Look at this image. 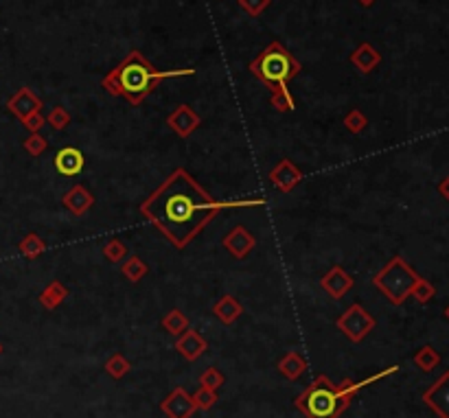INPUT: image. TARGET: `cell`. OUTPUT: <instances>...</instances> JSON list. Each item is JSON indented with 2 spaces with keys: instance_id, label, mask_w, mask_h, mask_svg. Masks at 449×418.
Wrapping results in <instances>:
<instances>
[{
  "instance_id": "cell-1",
  "label": "cell",
  "mask_w": 449,
  "mask_h": 418,
  "mask_svg": "<svg viewBox=\"0 0 449 418\" xmlns=\"http://www.w3.org/2000/svg\"><path fill=\"white\" fill-rule=\"evenodd\" d=\"M267 200H215L206 188H202L196 177L187 169L178 167L152 195L141 204V215L178 248L184 250L208 223L221 211L230 208H252L265 206Z\"/></svg>"
},
{
  "instance_id": "cell-2",
  "label": "cell",
  "mask_w": 449,
  "mask_h": 418,
  "mask_svg": "<svg viewBox=\"0 0 449 418\" xmlns=\"http://www.w3.org/2000/svg\"><path fill=\"white\" fill-rule=\"evenodd\" d=\"M193 74H196V68L158 70L139 49H134L121 64L114 66L101 79V88H106L112 97H123L129 106H141L164 79L193 77Z\"/></svg>"
},
{
  "instance_id": "cell-3",
  "label": "cell",
  "mask_w": 449,
  "mask_h": 418,
  "mask_svg": "<svg viewBox=\"0 0 449 418\" xmlns=\"http://www.w3.org/2000/svg\"><path fill=\"white\" fill-rule=\"evenodd\" d=\"M397 370H399V366H391V368L377 372V375H370L368 379H362V381L344 379L342 383H333L326 375H318L305 387V392L301 396H296L294 408L298 412H303L307 418H340L349 410L355 394L362 390V387L391 377Z\"/></svg>"
},
{
  "instance_id": "cell-4",
  "label": "cell",
  "mask_w": 449,
  "mask_h": 418,
  "mask_svg": "<svg viewBox=\"0 0 449 418\" xmlns=\"http://www.w3.org/2000/svg\"><path fill=\"white\" fill-rule=\"evenodd\" d=\"M301 70V62L281 42H269L250 62V74L254 79H259L265 88H269V93L285 90L287 83L298 77Z\"/></svg>"
},
{
  "instance_id": "cell-5",
  "label": "cell",
  "mask_w": 449,
  "mask_h": 418,
  "mask_svg": "<svg viewBox=\"0 0 449 418\" xmlns=\"http://www.w3.org/2000/svg\"><path fill=\"white\" fill-rule=\"evenodd\" d=\"M418 278H421V276L412 270L406 259L393 257L375 276H372V285H375L386 296L388 303L399 307L410 298V294H412Z\"/></svg>"
},
{
  "instance_id": "cell-6",
  "label": "cell",
  "mask_w": 449,
  "mask_h": 418,
  "mask_svg": "<svg viewBox=\"0 0 449 418\" xmlns=\"http://www.w3.org/2000/svg\"><path fill=\"white\" fill-rule=\"evenodd\" d=\"M375 318L370 316V313L362 307V305H351L347 311L342 313V316L336 320V326H338V331L347 337V339H351L353 344H359L372 328H375Z\"/></svg>"
},
{
  "instance_id": "cell-7",
  "label": "cell",
  "mask_w": 449,
  "mask_h": 418,
  "mask_svg": "<svg viewBox=\"0 0 449 418\" xmlns=\"http://www.w3.org/2000/svg\"><path fill=\"white\" fill-rule=\"evenodd\" d=\"M160 412L167 418H191L198 410H196V403H193V396L184 387L178 385L160 401Z\"/></svg>"
},
{
  "instance_id": "cell-8",
  "label": "cell",
  "mask_w": 449,
  "mask_h": 418,
  "mask_svg": "<svg viewBox=\"0 0 449 418\" xmlns=\"http://www.w3.org/2000/svg\"><path fill=\"white\" fill-rule=\"evenodd\" d=\"M423 403L439 418H449V370H445L423 392Z\"/></svg>"
},
{
  "instance_id": "cell-9",
  "label": "cell",
  "mask_w": 449,
  "mask_h": 418,
  "mask_svg": "<svg viewBox=\"0 0 449 418\" xmlns=\"http://www.w3.org/2000/svg\"><path fill=\"white\" fill-rule=\"evenodd\" d=\"M42 99L31 90L29 86H22L20 90L13 95V97H9V101H7V110L18 118V121L22 123L24 118H29L31 114H38V112H42Z\"/></svg>"
},
{
  "instance_id": "cell-10",
  "label": "cell",
  "mask_w": 449,
  "mask_h": 418,
  "mask_svg": "<svg viewBox=\"0 0 449 418\" xmlns=\"http://www.w3.org/2000/svg\"><path fill=\"white\" fill-rule=\"evenodd\" d=\"M167 125L171 131H175L180 138H189L193 131L202 125L200 114L193 110L187 103H180V106L167 116Z\"/></svg>"
},
{
  "instance_id": "cell-11",
  "label": "cell",
  "mask_w": 449,
  "mask_h": 418,
  "mask_svg": "<svg viewBox=\"0 0 449 418\" xmlns=\"http://www.w3.org/2000/svg\"><path fill=\"white\" fill-rule=\"evenodd\" d=\"M303 177H305V173L298 169L290 158H283L276 167L269 171V182H272V186H276L281 193H292L294 186L303 182Z\"/></svg>"
},
{
  "instance_id": "cell-12",
  "label": "cell",
  "mask_w": 449,
  "mask_h": 418,
  "mask_svg": "<svg viewBox=\"0 0 449 418\" xmlns=\"http://www.w3.org/2000/svg\"><path fill=\"white\" fill-rule=\"evenodd\" d=\"M320 287L329 294V298H333V300H340V298L347 296L353 287H355V280L353 276L344 270L340 265H333L331 270H329L322 280H320Z\"/></svg>"
},
{
  "instance_id": "cell-13",
  "label": "cell",
  "mask_w": 449,
  "mask_h": 418,
  "mask_svg": "<svg viewBox=\"0 0 449 418\" xmlns=\"http://www.w3.org/2000/svg\"><path fill=\"white\" fill-rule=\"evenodd\" d=\"M221 246L226 248L235 259H248L254 246H257V239L252 236V232L246 226H235L221 239Z\"/></svg>"
},
{
  "instance_id": "cell-14",
  "label": "cell",
  "mask_w": 449,
  "mask_h": 418,
  "mask_svg": "<svg viewBox=\"0 0 449 418\" xmlns=\"http://www.w3.org/2000/svg\"><path fill=\"white\" fill-rule=\"evenodd\" d=\"M53 164H55V171L59 175H66V177H72V175H79L86 167V156L81 149L77 147H62L59 152L55 154L53 158Z\"/></svg>"
},
{
  "instance_id": "cell-15",
  "label": "cell",
  "mask_w": 449,
  "mask_h": 418,
  "mask_svg": "<svg viewBox=\"0 0 449 418\" xmlns=\"http://www.w3.org/2000/svg\"><path fill=\"white\" fill-rule=\"evenodd\" d=\"M62 206L74 217L86 215L95 206V195L84 184H72L62 198Z\"/></svg>"
},
{
  "instance_id": "cell-16",
  "label": "cell",
  "mask_w": 449,
  "mask_h": 418,
  "mask_svg": "<svg viewBox=\"0 0 449 418\" xmlns=\"http://www.w3.org/2000/svg\"><path fill=\"white\" fill-rule=\"evenodd\" d=\"M175 351L184 357L187 362H198L200 357L208 351V341L193 328H187L182 335L175 339Z\"/></svg>"
},
{
  "instance_id": "cell-17",
  "label": "cell",
  "mask_w": 449,
  "mask_h": 418,
  "mask_svg": "<svg viewBox=\"0 0 449 418\" xmlns=\"http://www.w3.org/2000/svg\"><path fill=\"white\" fill-rule=\"evenodd\" d=\"M213 316L223 324V326H230L235 324L239 318L244 316V305L237 300L235 296L230 294H223L219 300L213 305Z\"/></svg>"
},
{
  "instance_id": "cell-18",
  "label": "cell",
  "mask_w": 449,
  "mask_h": 418,
  "mask_svg": "<svg viewBox=\"0 0 449 418\" xmlns=\"http://www.w3.org/2000/svg\"><path fill=\"white\" fill-rule=\"evenodd\" d=\"M351 64L359 70V72H372L379 64H381V53L372 47L368 42H362L359 47L351 53Z\"/></svg>"
},
{
  "instance_id": "cell-19",
  "label": "cell",
  "mask_w": 449,
  "mask_h": 418,
  "mask_svg": "<svg viewBox=\"0 0 449 418\" xmlns=\"http://www.w3.org/2000/svg\"><path fill=\"white\" fill-rule=\"evenodd\" d=\"M276 368H278V372L285 379L298 381L307 372V362H305V357L298 353V351H290V353H285V355L281 357Z\"/></svg>"
},
{
  "instance_id": "cell-20",
  "label": "cell",
  "mask_w": 449,
  "mask_h": 418,
  "mask_svg": "<svg viewBox=\"0 0 449 418\" xmlns=\"http://www.w3.org/2000/svg\"><path fill=\"white\" fill-rule=\"evenodd\" d=\"M68 287L64 285L62 280H51L47 287L42 289V294H40V305L44 307V309H49V311H53V309H57L59 305H62L66 298H68Z\"/></svg>"
},
{
  "instance_id": "cell-21",
  "label": "cell",
  "mask_w": 449,
  "mask_h": 418,
  "mask_svg": "<svg viewBox=\"0 0 449 418\" xmlns=\"http://www.w3.org/2000/svg\"><path fill=\"white\" fill-rule=\"evenodd\" d=\"M160 326L171 335H182L189 328V318L180 309H171L169 313H164V316H162Z\"/></svg>"
},
{
  "instance_id": "cell-22",
  "label": "cell",
  "mask_w": 449,
  "mask_h": 418,
  "mask_svg": "<svg viewBox=\"0 0 449 418\" xmlns=\"http://www.w3.org/2000/svg\"><path fill=\"white\" fill-rule=\"evenodd\" d=\"M18 250H20V255L29 261H33L38 257L44 255V250H47V243H44V239L36 232H29L22 241L18 243Z\"/></svg>"
},
{
  "instance_id": "cell-23",
  "label": "cell",
  "mask_w": 449,
  "mask_h": 418,
  "mask_svg": "<svg viewBox=\"0 0 449 418\" xmlns=\"http://www.w3.org/2000/svg\"><path fill=\"white\" fill-rule=\"evenodd\" d=\"M121 274L129 280V282H141L147 274H149V267L147 263L136 257V255H132L125 259V263L121 265Z\"/></svg>"
},
{
  "instance_id": "cell-24",
  "label": "cell",
  "mask_w": 449,
  "mask_h": 418,
  "mask_svg": "<svg viewBox=\"0 0 449 418\" xmlns=\"http://www.w3.org/2000/svg\"><path fill=\"white\" fill-rule=\"evenodd\" d=\"M439 364H441V355H439L436 348L430 346V344L421 346V348H418V351L414 353V366H416L418 370L432 372Z\"/></svg>"
},
{
  "instance_id": "cell-25",
  "label": "cell",
  "mask_w": 449,
  "mask_h": 418,
  "mask_svg": "<svg viewBox=\"0 0 449 418\" xmlns=\"http://www.w3.org/2000/svg\"><path fill=\"white\" fill-rule=\"evenodd\" d=\"M103 368H106V372L112 377V379H123V377H127L129 375V370H132V364H129V360L125 355H121V353H114L110 360L103 364Z\"/></svg>"
},
{
  "instance_id": "cell-26",
  "label": "cell",
  "mask_w": 449,
  "mask_h": 418,
  "mask_svg": "<svg viewBox=\"0 0 449 418\" xmlns=\"http://www.w3.org/2000/svg\"><path fill=\"white\" fill-rule=\"evenodd\" d=\"M101 255L110 263H121L123 259H127V246L121 239H110V241H106V246H103Z\"/></svg>"
},
{
  "instance_id": "cell-27",
  "label": "cell",
  "mask_w": 449,
  "mask_h": 418,
  "mask_svg": "<svg viewBox=\"0 0 449 418\" xmlns=\"http://www.w3.org/2000/svg\"><path fill=\"white\" fill-rule=\"evenodd\" d=\"M191 396H193V403H196V410H202V412H208L217 403V390H211V387H204V385H200Z\"/></svg>"
},
{
  "instance_id": "cell-28",
  "label": "cell",
  "mask_w": 449,
  "mask_h": 418,
  "mask_svg": "<svg viewBox=\"0 0 449 418\" xmlns=\"http://www.w3.org/2000/svg\"><path fill=\"white\" fill-rule=\"evenodd\" d=\"M410 296L414 298V300H416L418 305H427V303L432 300V298L436 296V287H434L430 280H425V278H418Z\"/></svg>"
},
{
  "instance_id": "cell-29",
  "label": "cell",
  "mask_w": 449,
  "mask_h": 418,
  "mask_svg": "<svg viewBox=\"0 0 449 418\" xmlns=\"http://www.w3.org/2000/svg\"><path fill=\"white\" fill-rule=\"evenodd\" d=\"M342 123H344V127H347L351 134H362L366 129V125H368V118H366V114L362 110L353 108L347 116H344Z\"/></svg>"
},
{
  "instance_id": "cell-30",
  "label": "cell",
  "mask_w": 449,
  "mask_h": 418,
  "mask_svg": "<svg viewBox=\"0 0 449 418\" xmlns=\"http://www.w3.org/2000/svg\"><path fill=\"white\" fill-rule=\"evenodd\" d=\"M22 147H24V152L29 154V156H33V158H38V156H42L44 152H47V147H49V140L42 136V134L38 131V134H29V138L22 143Z\"/></svg>"
},
{
  "instance_id": "cell-31",
  "label": "cell",
  "mask_w": 449,
  "mask_h": 418,
  "mask_svg": "<svg viewBox=\"0 0 449 418\" xmlns=\"http://www.w3.org/2000/svg\"><path fill=\"white\" fill-rule=\"evenodd\" d=\"M70 114L66 112V108H62V106H55L51 112H49V116H47V125H51L53 129H57V131H62V129H66L68 125H70Z\"/></svg>"
},
{
  "instance_id": "cell-32",
  "label": "cell",
  "mask_w": 449,
  "mask_h": 418,
  "mask_svg": "<svg viewBox=\"0 0 449 418\" xmlns=\"http://www.w3.org/2000/svg\"><path fill=\"white\" fill-rule=\"evenodd\" d=\"M269 103H272L276 112H292V110H296L294 97L290 95L287 88H285V90L272 93V97H269Z\"/></svg>"
},
{
  "instance_id": "cell-33",
  "label": "cell",
  "mask_w": 449,
  "mask_h": 418,
  "mask_svg": "<svg viewBox=\"0 0 449 418\" xmlns=\"http://www.w3.org/2000/svg\"><path fill=\"white\" fill-rule=\"evenodd\" d=\"M223 381H226V377H223L217 368H206L200 375V385L211 387V390H219V387L223 385Z\"/></svg>"
},
{
  "instance_id": "cell-34",
  "label": "cell",
  "mask_w": 449,
  "mask_h": 418,
  "mask_svg": "<svg viewBox=\"0 0 449 418\" xmlns=\"http://www.w3.org/2000/svg\"><path fill=\"white\" fill-rule=\"evenodd\" d=\"M237 5L242 7L250 18H259L261 13L272 5V0H237Z\"/></svg>"
},
{
  "instance_id": "cell-35",
  "label": "cell",
  "mask_w": 449,
  "mask_h": 418,
  "mask_svg": "<svg viewBox=\"0 0 449 418\" xmlns=\"http://www.w3.org/2000/svg\"><path fill=\"white\" fill-rule=\"evenodd\" d=\"M22 125H24V129H29V134H38L44 125H47V118L42 116V112H38V114H31L29 118H24Z\"/></svg>"
},
{
  "instance_id": "cell-36",
  "label": "cell",
  "mask_w": 449,
  "mask_h": 418,
  "mask_svg": "<svg viewBox=\"0 0 449 418\" xmlns=\"http://www.w3.org/2000/svg\"><path fill=\"white\" fill-rule=\"evenodd\" d=\"M439 193H441V195L449 202V175L445 177L443 182H439Z\"/></svg>"
},
{
  "instance_id": "cell-37",
  "label": "cell",
  "mask_w": 449,
  "mask_h": 418,
  "mask_svg": "<svg viewBox=\"0 0 449 418\" xmlns=\"http://www.w3.org/2000/svg\"><path fill=\"white\" fill-rule=\"evenodd\" d=\"M357 3L362 5V7H372V5L377 3V0H357Z\"/></svg>"
},
{
  "instance_id": "cell-38",
  "label": "cell",
  "mask_w": 449,
  "mask_h": 418,
  "mask_svg": "<svg viewBox=\"0 0 449 418\" xmlns=\"http://www.w3.org/2000/svg\"><path fill=\"white\" fill-rule=\"evenodd\" d=\"M445 318H447V320H449V305H447V307H445Z\"/></svg>"
},
{
  "instance_id": "cell-39",
  "label": "cell",
  "mask_w": 449,
  "mask_h": 418,
  "mask_svg": "<svg viewBox=\"0 0 449 418\" xmlns=\"http://www.w3.org/2000/svg\"><path fill=\"white\" fill-rule=\"evenodd\" d=\"M0 355H3V344H0Z\"/></svg>"
}]
</instances>
